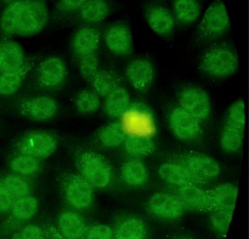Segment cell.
<instances>
[{
	"instance_id": "6da1fadb",
	"label": "cell",
	"mask_w": 249,
	"mask_h": 239,
	"mask_svg": "<svg viewBox=\"0 0 249 239\" xmlns=\"http://www.w3.org/2000/svg\"><path fill=\"white\" fill-rule=\"evenodd\" d=\"M49 7L42 0H22L15 36L30 37L38 34L47 25Z\"/></svg>"
},
{
	"instance_id": "7a4b0ae2",
	"label": "cell",
	"mask_w": 249,
	"mask_h": 239,
	"mask_svg": "<svg viewBox=\"0 0 249 239\" xmlns=\"http://www.w3.org/2000/svg\"><path fill=\"white\" fill-rule=\"evenodd\" d=\"M200 67L210 77L224 78L235 72L238 67V58L235 51L230 47L216 45L202 55Z\"/></svg>"
},
{
	"instance_id": "3957f363",
	"label": "cell",
	"mask_w": 249,
	"mask_h": 239,
	"mask_svg": "<svg viewBox=\"0 0 249 239\" xmlns=\"http://www.w3.org/2000/svg\"><path fill=\"white\" fill-rule=\"evenodd\" d=\"M79 176L94 189H101L110 185L112 171L106 159L94 152H85L78 163Z\"/></svg>"
},
{
	"instance_id": "277c9868",
	"label": "cell",
	"mask_w": 249,
	"mask_h": 239,
	"mask_svg": "<svg viewBox=\"0 0 249 239\" xmlns=\"http://www.w3.org/2000/svg\"><path fill=\"white\" fill-rule=\"evenodd\" d=\"M230 29V16L225 4L221 0H215L204 13L197 34L203 40H213L225 34Z\"/></svg>"
},
{
	"instance_id": "5b68a950",
	"label": "cell",
	"mask_w": 249,
	"mask_h": 239,
	"mask_svg": "<svg viewBox=\"0 0 249 239\" xmlns=\"http://www.w3.org/2000/svg\"><path fill=\"white\" fill-rule=\"evenodd\" d=\"M120 118L119 124L126 137L152 138L155 134L156 123L154 116L142 105H130Z\"/></svg>"
},
{
	"instance_id": "8992f818",
	"label": "cell",
	"mask_w": 249,
	"mask_h": 239,
	"mask_svg": "<svg viewBox=\"0 0 249 239\" xmlns=\"http://www.w3.org/2000/svg\"><path fill=\"white\" fill-rule=\"evenodd\" d=\"M57 140L52 134L43 131H33L20 140L17 151L33 156L42 161L52 156L57 149Z\"/></svg>"
},
{
	"instance_id": "52a82bcc",
	"label": "cell",
	"mask_w": 249,
	"mask_h": 239,
	"mask_svg": "<svg viewBox=\"0 0 249 239\" xmlns=\"http://www.w3.org/2000/svg\"><path fill=\"white\" fill-rule=\"evenodd\" d=\"M64 192L69 205L76 210L91 206L94 201V189L79 174H71L64 181Z\"/></svg>"
},
{
	"instance_id": "ba28073f",
	"label": "cell",
	"mask_w": 249,
	"mask_h": 239,
	"mask_svg": "<svg viewBox=\"0 0 249 239\" xmlns=\"http://www.w3.org/2000/svg\"><path fill=\"white\" fill-rule=\"evenodd\" d=\"M158 172L161 179L176 188L192 185L201 186L206 183L196 176L181 158L162 163L159 168Z\"/></svg>"
},
{
	"instance_id": "9c48e42d",
	"label": "cell",
	"mask_w": 249,
	"mask_h": 239,
	"mask_svg": "<svg viewBox=\"0 0 249 239\" xmlns=\"http://www.w3.org/2000/svg\"><path fill=\"white\" fill-rule=\"evenodd\" d=\"M202 122L180 106L175 108L169 116L170 129L177 138L183 141L196 139L202 134Z\"/></svg>"
},
{
	"instance_id": "30bf717a",
	"label": "cell",
	"mask_w": 249,
	"mask_h": 239,
	"mask_svg": "<svg viewBox=\"0 0 249 239\" xmlns=\"http://www.w3.org/2000/svg\"><path fill=\"white\" fill-rule=\"evenodd\" d=\"M151 215L162 220L173 221L180 219L184 208L174 194L159 192L153 195L147 204Z\"/></svg>"
},
{
	"instance_id": "8fae6325",
	"label": "cell",
	"mask_w": 249,
	"mask_h": 239,
	"mask_svg": "<svg viewBox=\"0 0 249 239\" xmlns=\"http://www.w3.org/2000/svg\"><path fill=\"white\" fill-rule=\"evenodd\" d=\"M38 211V201L34 195H30L14 201L11 210L10 217L5 222L3 231L11 234L16 229L26 224L36 217Z\"/></svg>"
},
{
	"instance_id": "7c38bea8",
	"label": "cell",
	"mask_w": 249,
	"mask_h": 239,
	"mask_svg": "<svg viewBox=\"0 0 249 239\" xmlns=\"http://www.w3.org/2000/svg\"><path fill=\"white\" fill-rule=\"evenodd\" d=\"M180 107L193 115L201 122L206 120L211 112L209 95L196 87H189L180 93L179 97Z\"/></svg>"
},
{
	"instance_id": "4fadbf2b",
	"label": "cell",
	"mask_w": 249,
	"mask_h": 239,
	"mask_svg": "<svg viewBox=\"0 0 249 239\" xmlns=\"http://www.w3.org/2000/svg\"><path fill=\"white\" fill-rule=\"evenodd\" d=\"M105 42L109 51L118 56H127L133 52L132 32L124 22H116L109 26L105 34Z\"/></svg>"
},
{
	"instance_id": "5bb4252c",
	"label": "cell",
	"mask_w": 249,
	"mask_h": 239,
	"mask_svg": "<svg viewBox=\"0 0 249 239\" xmlns=\"http://www.w3.org/2000/svg\"><path fill=\"white\" fill-rule=\"evenodd\" d=\"M174 195L178 199L184 210L206 212L213 210L209 191L199 185H192L176 188Z\"/></svg>"
},
{
	"instance_id": "9a60e30c",
	"label": "cell",
	"mask_w": 249,
	"mask_h": 239,
	"mask_svg": "<svg viewBox=\"0 0 249 239\" xmlns=\"http://www.w3.org/2000/svg\"><path fill=\"white\" fill-rule=\"evenodd\" d=\"M145 19L151 30L161 36H168L175 29L173 13L161 4H151L145 11Z\"/></svg>"
},
{
	"instance_id": "2e32d148",
	"label": "cell",
	"mask_w": 249,
	"mask_h": 239,
	"mask_svg": "<svg viewBox=\"0 0 249 239\" xmlns=\"http://www.w3.org/2000/svg\"><path fill=\"white\" fill-rule=\"evenodd\" d=\"M84 217L74 210H66L57 219L56 227L63 239H85L87 230Z\"/></svg>"
},
{
	"instance_id": "e0dca14e",
	"label": "cell",
	"mask_w": 249,
	"mask_h": 239,
	"mask_svg": "<svg viewBox=\"0 0 249 239\" xmlns=\"http://www.w3.org/2000/svg\"><path fill=\"white\" fill-rule=\"evenodd\" d=\"M181 160L196 176L205 182L218 177L221 173L218 162L207 154L191 153L182 157Z\"/></svg>"
},
{
	"instance_id": "ac0fdd59",
	"label": "cell",
	"mask_w": 249,
	"mask_h": 239,
	"mask_svg": "<svg viewBox=\"0 0 249 239\" xmlns=\"http://www.w3.org/2000/svg\"><path fill=\"white\" fill-rule=\"evenodd\" d=\"M101 34L94 26L86 25L74 34L72 48L78 58L96 53L100 47Z\"/></svg>"
},
{
	"instance_id": "d6986e66",
	"label": "cell",
	"mask_w": 249,
	"mask_h": 239,
	"mask_svg": "<svg viewBox=\"0 0 249 239\" xmlns=\"http://www.w3.org/2000/svg\"><path fill=\"white\" fill-rule=\"evenodd\" d=\"M126 76L134 88L142 91L152 83L155 70L149 60L144 58H135L126 67Z\"/></svg>"
},
{
	"instance_id": "ffe728a7",
	"label": "cell",
	"mask_w": 249,
	"mask_h": 239,
	"mask_svg": "<svg viewBox=\"0 0 249 239\" xmlns=\"http://www.w3.org/2000/svg\"><path fill=\"white\" fill-rule=\"evenodd\" d=\"M66 65L59 57L45 59L39 68L38 80L43 88H52L60 85L66 77Z\"/></svg>"
},
{
	"instance_id": "44dd1931",
	"label": "cell",
	"mask_w": 249,
	"mask_h": 239,
	"mask_svg": "<svg viewBox=\"0 0 249 239\" xmlns=\"http://www.w3.org/2000/svg\"><path fill=\"white\" fill-rule=\"evenodd\" d=\"M20 111L25 116L38 120L51 119L57 112L56 101L47 96H37L23 102Z\"/></svg>"
},
{
	"instance_id": "7402d4cb",
	"label": "cell",
	"mask_w": 249,
	"mask_h": 239,
	"mask_svg": "<svg viewBox=\"0 0 249 239\" xmlns=\"http://www.w3.org/2000/svg\"><path fill=\"white\" fill-rule=\"evenodd\" d=\"M27 61L24 48L18 42L12 39L0 42V73L21 68Z\"/></svg>"
},
{
	"instance_id": "603a6c76",
	"label": "cell",
	"mask_w": 249,
	"mask_h": 239,
	"mask_svg": "<svg viewBox=\"0 0 249 239\" xmlns=\"http://www.w3.org/2000/svg\"><path fill=\"white\" fill-rule=\"evenodd\" d=\"M33 67V62L27 60L21 68L0 73V95L10 96L15 94L19 90Z\"/></svg>"
},
{
	"instance_id": "cb8c5ba5",
	"label": "cell",
	"mask_w": 249,
	"mask_h": 239,
	"mask_svg": "<svg viewBox=\"0 0 249 239\" xmlns=\"http://www.w3.org/2000/svg\"><path fill=\"white\" fill-rule=\"evenodd\" d=\"M238 188L230 182L217 185L209 191L210 197L214 209L231 210L234 211L237 201Z\"/></svg>"
},
{
	"instance_id": "d4e9b609",
	"label": "cell",
	"mask_w": 249,
	"mask_h": 239,
	"mask_svg": "<svg viewBox=\"0 0 249 239\" xmlns=\"http://www.w3.org/2000/svg\"><path fill=\"white\" fill-rule=\"evenodd\" d=\"M121 175L124 182L130 187L141 188L148 181V171L145 165L139 159L131 158L122 165Z\"/></svg>"
},
{
	"instance_id": "484cf974",
	"label": "cell",
	"mask_w": 249,
	"mask_h": 239,
	"mask_svg": "<svg viewBox=\"0 0 249 239\" xmlns=\"http://www.w3.org/2000/svg\"><path fill=\"white\" fill-rule=\"evenodd\" d=\"M110 13V6L106 0H89L79 10L78 17L89 26L104 21Z\"/></svg>"
},
{
	"instance_id": "4316f807",
	"label": "cell",
	"mask_w": 249,
	"mask_h": 239,
	"mask_svg": "<svg viewBox=\"0 0 249 239\" xmlns=\"http://www.w3.org/2000/svg\"><path fill=\"white\" fill-rule=\"evenodd\" d=\"M202 11L199 0H173V16L177 23L189 26L198 20Z\"/></svg>"
},
{
	"instance_id": "83f0119b",
	"label": "cell",
	"mask_w": 249,
	"mask_h": 239,
	"mask_svg": "<svg viewBox=\"0 0 249 239\" xmlns=\"http://www.w3.org/2000/svg\"><path fill=\"white\" fill-rule=\"evenodd\" d=\"M104 109L106 115L112 118H120L130 106V96L124 87L118 86L106 98Z\"/></svg>"
},
{
	"instance_id": "f1b7e54d",
	"label": "cell",
	"mask_w": 249,
	"mask_h": 239,
	"mask_svg": "<svg viewBox=\"0 0 249 239\" xmlns=\"http://www.w3.org/2000/svg\"><path fill=\"white\" fill-rule=\"evenodd\" d=\"M115 231L116 239H147L148 230L145 222L138 217H129L119 223Z\"/></svg>"
},
{
	"instance_id": "f546056e",
	"label": "cell",
	"mask_w": 249,
	"mask_h": 239,
	"mask_svg": "<svg viewBox=\"0 0 249 239\" xmlns=\"http://www.w3.org/2000/svg\"><path fill=\"white\" fill-rule=\"evenodd\" d=\"M125 153L132 158L140 159L154 153L156 146L152 138L127 137L124 142Z\"/></svg>"
},
{
	"instance_id": "4dcf8cb0",
	"label": "cell",
	"mask_w": 249,
	"mask_h": 239,
	"mask_svg": "<svg viewBox=\"0 0 249 239\" xmlns=\"http://www.w3.org/2000/svg\"><path fill=\"white\" fill-rule=\"evenodd\" d=\"M13 173L29 177L37 174L41 169V160L24 153H18L9 163Z\"/></svg>"
},
{
	"instance_id": "1f68e13d",
	"label": "cell",
	"mask_w": 249,
	"mask_h": 239,
	"mask_svg": "<svg viewBox=\"0 0 249 239\" xmlns=\"http://www.w3.org/2000/svg\"><path fill=\"white\" fill-rule=\"evenodd\" d=\"M91 80L93 90L102 98H106L119 86L117 74L110 70H99Z\"/></svg>"
},
{
	"instance_id": "d6a6232c",
	"label": "cell",
	"mask_w": 249,
	"mask_h": 239,
	"mask_svg": "<svg viewBox=\"0 0 249 239\" xmlns=\"http://www.w3.org/2000/svg\"><path fill=\"white\" fill-rule=\"evenodd\" d=\"M27 178L15 173H9L0 179V184L16 200L31 195V185Z\"/></svg>"
},
{
	"instance_id": "836d02e7",
	"label": "cell",
	"mask_w": 249,
	"mask_h": 239,
	"mask_svg": "<svg viewBox=\"0 0 249 239\" xmlns=\"http://www.w3.org/2000/svg\"><path fill=\"white\" fill-rule=\"evenodd\" d=\"M126 134L119 122H113L105 125L98 134L99 141L106 148L112 149L119 147L124 142Z\"/></svg>"
},
{
	"instance_id": "e575fe53",
	"label": "cell",
	"mask_w": 249,
	"mask_h": 239,
	"mask_svg": "<svg viewBox=\"0 0 249 239\" xmlns=\"http://www.w3.org/2000/svg\"><path fill=\"white\" fill-rule=\"evenodd\" d=\"M210 225L213 233L219 238L224 239L228 233L229 228L232 220L231 210L214 209L211 211Z\"/></svg>"
},
{
	"instance_id": "d590c367",
	"label": "cell",
	"mask_w": 249,
	"mask_h": 239,
	"mask_svg": "<svg viewBox=\"0 0 249 239\" xmlns=\"http://www.w3.org/2000/svg\"><path fill=\"white\" fill-rule=\"evenodd\" d=\"M243 131L224 125L221 134L220 144L225 153H234L241 149L244 134Z\"/></svg>"
},
{
	"instance_id": "8d00e7d4",
	"label": "cell",
	"mask_w": 249,
	"mask_h": 239,
	"mask_svg": "<svg viewBox=\"0 0 249 239\" xmlns=\"http://www.w3.org/2000/svg\"><path fill=\"white\" fill-rule=\"evenodd\" d=\"M246 125V108L243 100L236 101L229 108L225 126L244 131Z\"/></svg>"
},
{
	"instance_id": "74e56055",
	"label": "cell",
	"mask_w": 249,
	"mask_h": 239,
	"mask_svg": "<svg viewBox=\"0 0 249 239\" xmlns=\"http://www.w3.org/2000/svg\"><path fill=\"white\" fill-rule=\"evenodd\" d=\"M75 104L81 113H94L100 108V97L94 90H84L77 96Z\"/></svg>"
},
{
	"instance_id": "f35d334b",
	"label": "cell",
	"mask_w": 249,
	"mask_h": 239,
	"mask_svg": "<svg viewBox=\"0 0 249 239\" xmlns=\"http://www.w3.org/2000/svg\"><path fill=\"white\" fill-rule=\"evenodd\" d=\"M11 235V239H47L45 229L33 223L22 224Z\"/></svg>"
},
{
	"instance_id": "ab89813d",
	"label": "cell",
	"mask_w": 249,
	"mask_h": 239,
	"mask_svg": "<svg viewBox=\"0 0 249 239\" xmlns=\"http://www.w3.org/2000/svg\"><path fill=\"white\" fill-rule=\"evenodd\" d=\"M79 59L80 73L84 78L91 80L99 71V58L97 52L81 57Z\"/></svg>"
},
{
	"instance_id": "60d3db41",
	"label": "cell",
	"mask_w": 249,
	"mask_h": 239,
	"mask_svg": "<svg viewBox=\"0 0 249 239\" xmlns=\"http://www.w3.org/2000/svg\"><path fill=\"white\" fill-rule=\"evenodd\" d=\"M85 239H116L115 231L107 224H92L87 227Z\"/></svg>"
},
{
	"instance_id": "b9f144b4",
	"label": "cell",
	"mask_w": 249,
	"mask_h": 239,
	"mask_svg": "<svg viewBox=\"0 0 249 239\" xmlns=\"http://www.w3.org/2000/svg\"><path fill=\"white\" fill-rule=\"evenodd\" d=\"M88 1L89 0H58L56 7L62 13H75L78 12Z\"/></svg>"
},
{
	"instance_id": "7bdbcfd3",
	"label": "cell",
	"mask_w": 249,
	"mask_h": 239,
	"mask_svg": "<svg viewBox=\"0 0 249 239\" xmlns=\"http://www.w3.org/2000/svg\"><path fill=\"white\" fill-rule=\"evenodd\" d=\"M14 201V197L0 184V214L9 212Z\"/></svg>"
},
{
	"instance_id": "ee69618b",
	"label": "cell",
	"mask_w": 249,
	"mask_h": 239,
	"mask_svg": "<svg viewBox=\"0 0 249 239\" xmlns=\"http://www.w3.org/2000/svg\"><path fill=\"white\" fill-rule=\"evenodd\" d=\"M44 229L47 239H63L57 231L56 225L52 224V222L47 221Z\"/></svg>"
},
{
	"instance_id": "f6af8a7d",
	"label": "cell",
	"mask_w": 249,
	"mask_h": 239,
	"mask_svg": "<svg viewBox=\"0 0 249 239\" xmlns=\"http://www.w3.org/2000/svg\"><path fill=\"white\" fill-rule=\"evenodd\" d=\"M1 1L8 4H10V3L13 2V1H17V0H1Z\"/></svg>"
},
{
	"instance_id": "bcb514c9",
	"label": "cell",
	"mask_w": 249,
	"mask_h": 239,
	"mask_svg": "<svg viewBox=\"0 0 249 239\" xmlns=\"http://www.w3.org/2000/svg\"><path fill=\"white\" fill-rule=\"evenodd\" d=\"M176 239H189V238H186V237H183V236H182V237H178Z\"/></svg>"
}]
</instances>
